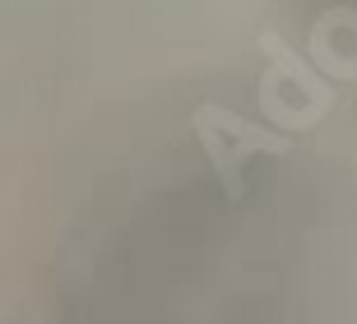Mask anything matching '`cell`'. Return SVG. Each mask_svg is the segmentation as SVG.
I'll return each mask as SVG.
<instances>
[{"label":"cell","mask_w":357,"mask_h":324,"mask_svg":"<svg viewBox=\"0 0 357 324\" xmlns=\"http://www.w3.org/2000/svg\"><path fill=\"white\" fill-rule=\"evenodd\" d=\"M260 52H265V70H260V116L283 134H306L334 111V84L320 75L316 65L297 56V47L278 38V33H260Z\"/></svg>","instance_id":"6da1fadb"},{"label":"cell","mask_w":357,"mask_h":324,"mask_svg":"<svg viewBox=\"0 0 357 324\" xmlns=\"http://www.w3.org/2000/svg\"><path fill=\"white\" fill-rule=\"evenodd\" d=\"M190 130H195V139L204 148V157H209V167L227 199L246 194V162L251 157H288L292 153V134L269 130L260 121H246L218 102H199L195 116H190Z\"/></svg>","instance_id":"7a4b0ae2"},{"label":"cell","mask_w":357,"mask_h":324,"mask_svg":"<svg viewBox=\"0 0 357 324\" xmlns=\"http://www.w3.org/2000/svg\"><path fill=\"white\" fill-rule=\"evenodd\" d=\"M306 61L330 84H357V10H325L306 33Z\"/></svg>","instance_id":"3957f363"}]
</instances>
